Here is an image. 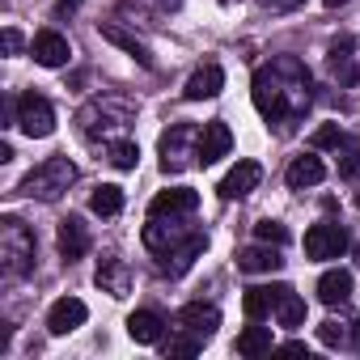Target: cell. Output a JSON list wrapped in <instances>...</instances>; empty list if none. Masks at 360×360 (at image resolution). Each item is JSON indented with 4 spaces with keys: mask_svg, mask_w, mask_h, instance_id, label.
Listing matches in <instances>:
<instances>
[{
    "mask_svg": "<svg viewBox=\"0 0 360 360\" xmlns=\"http://www.w3.org/2000/svg\"><path fill=\"white\" fill-rule=\"evenodd\" d=\"M85 250H89V229L81 225V217L60 221V255H64V263L85 259Z\"/></svg>",
    "mask_w": 360,
    "mask_h": 360,
    "instance_id": "17",
    "label": "cell"
},
{
    "mask_svg": "<svg viewBox=\"0 0 360 360\" xmlns=\"http://www.w3.org/2000/svg\"><path fill=\"white\" fill-rule=\"evenodd\" d=\"M178 326L191 330V335H200V339H212L217 326H221V309L217 305H204V301H191V305H183V314H178Z\"/></svg>",
    "mask_w": 360,
    "mask_h": 360,
    "instance_id": "15",
    "label": "cell"
},
{
    "mask_svg": "<svg viewBox=\"0 0 360 360\" xmlns=\"http://www.w3.org/2000/svg\"><path fill=\"white\" fill-rule=\"evenodd\" d=\"M200 208V195L191 191V187H174V191H161V195H153V204H148V217H191Z\"/></svg>",
    "mask_w": 360,
    "mask_h": 360,
    "instance_id": "12",
    "label": "cell"
},
{
    "mask_svg": "<svg viewBox=\"0 0 360 360\" xmlns=\"http://www.w3.org/2000/svg\"><path fill=\"white\" fill-rule=\"evenodd\" d=\"M72 9H81V0H56V13H72Z\"/></svg>",
    "mask_w": 360,
    "mask_h": 360,
    "instance_id": "38",
    "label": "cell"
},
{
    "mask_svg": "<svg viewBox=\"0 0 360 360\" xmlns=\"http://www.w3.org/2000/svg\"><path fill=\"white\" fill-rule=\"evenodd\" d=\"M288 187L292 191H305V187H318L322 178H326V165L318 161V157H292V165H288Z\"/></svg>",
    "mask_w": 360,
    "mask_h": 360,
    "instance_id": "21",
    "label": "cell"
},
{
    "mask_svg": "<svg viewBox=\"0 0 360 360\" xmlns=\"http://www.w3.org/2000/svg\"><path fill=\"white\" fill-rule=\"evenodd\" d=\"M200 148V127L195 123H174L165 136H161V169L165 174H178V169H187L191 157Z\"/></svg>",
    "mask_w": 360,
    "mask_h": 360,
    "instance_id": "5",
    "label": "cell"
},
{
    "mask_svg": "<svg viewBox=\"0 0 360 360\" xmlns=\"http://www.w3.org/2000/svg\"><path fill=\"white\" fill-rule=\"evenodd\" d=\"M263 183V165L259 161H238L225 178H221V200H242V195H250L255 187Z\"/></svg>",
    "mask_w": 360,
    "mask_h": 360,
    "instance_id": "11",
    "label": "cell"
},
{
    "mask_svg": "<svg viewBox=\"0 0 360 360\" xmlns=\"http://www.w3.org/2000/svg\"><path fill=\"white\" fill-rule=\"evenodd\" d=\"M127 335H131L136 343H161V335H165V318H161L157 309H136V314L127 318Z\"/></svg>",
    "mask_w": 360,
    "mask_h": 360,
    "instance_id": "20",
    "label": "cell"
},
{
    "mask_svg": "<svg viewBox=\"0 0 360 360\" xmlns=\"http://www.w3.org/2000/svg\"><path fill=\"white\" fill-rule=\"evenodd\" d=\"M30 56H34V64H43V68H64V64L72 60V47H68V39H64L60 30H39L34 43H30Z\"/></svg>",
    "mask_w": 360,
    "mask_h": 360,
    "instance_id": "10",
    "label": "cell"
},
{
    "mask_svg": "<svg viewBox=\"0 0 360 360\" xmlns=\"http://www.w3.org/2000/svg\"><path fill=\"white\" fill-rule=\"evenodd\" d=\"M255 238L267 242V246H284V242H288V229H284L280 221H259V225H255Z\"/></svg>",
    "mask_w": 360,
    "mask_h": 360,
    "instance_id": "31",
    "label": "cell"
},
{
    "mask_svg": "<svg viewBox=\"0 0 360 360\" xmlns=\"http://www.w3.org/2000/svg\"><path fill=\"white\" fill-rule=\"evenodd\" d=\"M161 5H169V9H178V0H161Z\"/></svg>",
    "mask_w": 360,
    "mask_h": 360,
    "instance_id": "40",
    "label": "cell"
},
{
    "mask_svg": "<svg viewBox=\"0 0 360 360\" xmlns=\"http://www.w3.org/2000/svg\"><path fill=\"white\" fill-rule=\"evenodd\" d=\"M271 297H276V318H280V326H301V322H305V301H301L288 284H271Z\"/></svg>",
    "mask_w": 360,
    "mask_h": 360,
    "instance_id": "23",
    "label": "cell"
},
{
    "mask_svg": "<svg viewBox=\"0 0 360 360\" xmlns=\"http://www.w3.org/2000/svg\"><path fill=\"white\" fill-rule=\"evenodd\" d=\"M352 297V271L347 267H330L322 280H318V301L322 305H343Z\"/></svg>",
    "mask_w": 360,
    "mask_h": 360,
    "instance_id": "19",
    "label": "cell"
},
{
    "mask_svg": "<svg viewBox=\"0 0 360 360\" xmlns=\"http://www.w3.org/2000/svg\"><path fill=\"white\" fill-rule=\"evenodd\" d=\"M280 267H284V259H280V255H276V246H267V242L238 250V271L259 276V271H280Z\"/></svg>",
    "mask_w": 360,
    "mask_h": 360,
    "instance_id": "18",
    "label": "cell"
},
{
    "mask_svg": "<svg viewBox=\"0 0 360 360\" xmlns=\"http://www.w3.org/2000/svg\"><path fill=\"white\" fill-rule=\"evenodd\" d=\"M204 347V339L200 335H191V330H183L178 339H169V356H195Z\"/></svg>",
    "mask_w": 360,
    "mask_h": 360,
    "instance_id": "33",
    "label": "cell"
},
{
    "mask_svg": "<svg viewBox=\"0 0 360 360\" xmlns=\"http://www.w3.org/2000/svg\"><path fill=\"white\" fill-rule=\"evenodd\" d=\"M263 5H267V9H280V13H288V9H301L305 0H263Z\"/></svg>",
    "mask_w": 360,
    "mask_h": 360,
    "instance_id": "35",
    "label": "cell"
},
{
    "mask_svg": "<svg viewBox=\"0 0 360 360\" xmlns=\"http://www.w3.org/2000/svg\"><path fill=\"white\" fill-rule=\"evenodd\" d=\"M339 174H343V178H360V153H347L343 165H339Z\"/></svg>",
    "mask_w": 360,
    "mask_h": 360,
    "instance_id": "34",
    "label": "cell"
},
{
    "mask_svg": "<svg viewBox=\"0 0 360 360\" xmlns=\"http://www.w3.org/2000/svg\"><path fill=\"white\" fill-rule=\"evenodd\" d=\"M102 39H106V43H115V47H123V51H127L131 60H140L144 68H153V56H148V47H144L136 34H127L123 26H115V22H102Z\"/></svg>",
    "mask_w": 360,
    "mask_h": 360,
    "instance_id": "24",
    "label": "cell"
},
{
    "mask_svg": "<svg viewBox=\"0 0 360 360\" xmlns=\"http://www.w3.org/2000/svg\"><path fill=\"white\" fill-rule=\"evenodd\" d=\"M13 115H18V127H22L30 140H43V136L56 131V110H51V102H47L43 94H34V89L13 102Z\"/></svg>",
    "mask_w": 360,
    "mask_h": 360,
    "instance_id": "6",
    "label": "cell"
},
{
    "mask_svg": "<svg viewBox=\"0 0 360 360\" xmlns=\"http://www.w3.org/2000/svg\"><path fill=\"white\" fill-rule=\"evenodd\" d=\"M347 250V233L335 221H318L305 229V255L309 259H339Z\"/></svg>",
    "mask_w": 360,
    "mask_h": 360,
    "instance_id": "7",
    "label": "cell"
},
{
    "mask_svg": "<svg viewBox=\"0 0 360 360\" xmlns=\"http://www.w3.org/2000/svg\"><path fill=\"white\" fill-rule=\"evenodd\" d=\"M309 144H314V148H339V144H347V136L339 131V123H322V127L309 136Z\"/></svg>",
    "mask_w": 360,
    "mask_h": 360,
    "instance_id": "30",
    "label": "cell"
},
{
    "mask_svg": "<svg viewBox=\"0 0 360 360\" xmlns=\"http://www.w3.org/2000/svg\"><path fill=\"white\" fill-rule=\"evenodd\" d=\"M191 233H187V225H178V217H148V225H144V246L148 250H157V255H169L174 246H183Z\"/></svg>",
    "mask_w": 360,
    "mask_h": 360,
    "instance_id": "9",
    "label": "cell"
},
{
    "mask_svg": "<svg viewBox=\"0 0 360 360\" xmlns=\"http://www.w3.org/2000/svg\"><path fill=\"white\" fill-rule=\"evenodd\" d=\"M136 161H140V148L131 140H115L110 144V165L115 169H136Z\"/></svg>",
    "mask_w": 360,
    "mask_h": 360,
    "instance_id": "29",
    "label": "cell"
},
{
    "mask_svg": "<svg viewBox=\"0 0 360 360\" xmlns=\"http://www.w3.org/2000/svg\"><path fill=\"white\" fill-rule=\"evenodd\" d=\"M0 267H5L9 280H22L34 271V233L18 217L0 221Z\"/></svg>",
    "mask_w": 360,
    "mask_h": 360,
    "instance_id": "3",
    "label": "cell"
},
{
    "mask_svg": "<svg viewBox=\"0 0 360 360\" xmlns=\"http://www.w3.org/2000/svg\"><path fill=\"white\" fill-rule=\"evenodd\" d=\"M250 98L267 123H297L314 98L309 94V68L297 56H276L271 64L255 68Z\"/></svg>",
    "mask_w": 360,
    "mask_h": 360,
    "instance_id": "1",
    "label": "cell"
},
{
    "mask_svg": "<svg viewBox=\"0 0 360 360\" xmlns=\"http://www.w3.org/2000/svg\"><path fill=\"white\" fill-rule=\"evenodd\" d=\"M238 352H242V356H263V352H271V330L259 326V322H250V326L238 335Z\"/></svg>",
    "mask_w": 360,
    "mask_h": 360,
    "instance_id": "26",
    "label": "cell"
},
{
    "mask_svg": "<svg viewBox=\"0 0 360 360\" xmlns=\"http://www.w3.org/2000/svg\"><path fill=\"white\" fill-rule=\"evenodd\" d=\"M280 352H288V356H301V352H305V343H301V339H288V343H280Z\"/></svg>",
    "mask_w": 360,
    "mask_h": 360,
    "instance_id": "37",
    "label": "cell"
},
{
    "mask_svg": "<svg viewBox=\"0 0 360 360\" xmlns=\"http://www.w3.org/2000/svg\"><path fill=\"white\" fill-rule=\"evenodd\" d=\"M356 208H360V195H356Z\"/></svg>",
    "mask_w": 360,
    "mask_h": 360,
    "instance_id": "41",
    "label": "cell"
},
{
    "mask_svg": "<svg viewBox=\"0 0 360 360\" xmlns=\"http://www.w3.org/2000/svg\"><path fill=\"white\" fill-rule=\"evenodd\" d=\"M89 212L94 217H119L123 212V191L115 183H102L94 195H89Z\"/></svg>",
    "mask_w": 360,
    "mask_h": 360,
    "instance_id": "25",
    "label": "cell"
},
{
    "mask_svg": "<svg viewBox=\"0 0 360 360\" xmlns=\"http://www.w3.org/2000/svg\"><path fill=\"white\" fill-rule=\"evenodd\" d=\"M77 123H81L85 140H106V144H115V140L127 131V123H131V106H127V102H115V98H94V102L77 115Z\"/></svg>",
    "mask_w": 360,
    "mask_h": 360,
    "instance_id": "2",
    "label": "cell"
},
{
    "mask_svg": "<svg viewBox=\"0 0 360 360\" xmlns=\"http://www.w3.org/2000/svg\"><path fill=\"white\" fill-rule=\"evenodd\" d=\"M85 318H89V309H85L81 297H60V301L47 309V330H51V335H68V330H77Z\"/></svg>",
    "mask_w": 360,
    "mask_h": 360,
    "instance_id": "14",
    "label": "cell"
},
{
    "mask_svg": "<svg viewBox=\"0 0 360 360\" xmlns=\"http://www.w3.org/2000/svg\"><path fill=\"white\" fill-rule=\"evenodd\" d=\"M204 250H208V238H204V233H191L183 246H174V250L161 259V271H165V276H174V280H178V276H187Z\"/></svg>",
    "mask_w": 360,
    "mask_h": 360,
    "instance_id": "13",
    "label": "cell"
},
{
    "mask_svg": "<svg viewBox=\"0 0 360 360\" xmlns=\"http://www.w3.org/2000/svg\"><path fill=\"white\" fill-rule=\"evenodd\" d=\"M221 89H225V68H221V64H204L200 72H191V81H187L183 94H187L191 102H204V98H217Z\"/></svg>",
    "mask_w": 360,
    "mask_h": 360,
    "instance_id": "16",
    "label": "cell"
},
{
    "mask_svg": "<svg viewBox=\"0 0 360 360\" xmlns=\"http://www.w3.org/2000/svg\"><path fill=\"white\" fill-rule=\"evenodd\" d=\"M98 288L110 292V297H123V292L131 288L127 263H123V259H102V263H98Z\"/></svg>",
    "mask_w": 360,
    "mask_h": 360,
    "instance_id": "22",
    "label": "cell"
},
{
    "mask_svg": "<svg viewBox=\"0 0 360 360\" xmlns=\"http://www.w3.org/2000/svg\"><path fill=\"white\" fill-rule=\"evenodd\" d=\"M347 326H352V322H343V326H339V322H335V318H326V322H322V326H318V339H322V343H326V347H339V343H343V339H347Z\"/></svg>",
    "mask_w": 360,
    "mask_h": 360,
    "instance_id": "32",
    "label": "cell"
},
{
    "mask_svg": "<svg viewBox=\"0 0 360 360\" xmlns=\"http://www.w3.org/2000/svg\"><path fill=\"white\" fill-rule=\"evenodd\" d=\"M242 309H246V318H250V322H263V318L276 309V297H271V288H246V297H242Z\"/></svg>",
    "mask_w": 360,
    "mask_h": 360,
    "instance_id": "27",
    "label": "cell"
},
{
    "mask_svg": "<svg viewBox=\"0 0 360 360\" xmlns=\"http://www.w3.org/2000/svg\"><path fill=\"white\" fill-rule=\"evenodd\" d=\"M5 51H9V56L22 51V34H18V30H5Z\"/></svg>",
    "mask_w": 360,
    "mask_h": 360,
    "instance_id": "36",
    "label": "cell"
},
{
    "mask_svg": "<svg viewBox=\"0 0 360 360\" xmlns=\"http://www.w3.org/2000/svg\"><path fill=\"white\" fill-rule=\"evenodd\" d=\"M77 183V165L68 161V157H47L43 165H34L22 183H18V191L22 195H30V200H60L68 187Z\"/></svg>",
    "mask_w": 360,
    "mask_h": 360,
    "instance_id": "4",
    "label": "cell"
},
{
    "mask_svg": "<svg viewBox=\"0 0 360 360\" xmlns=\"http://www.w3.org/2000/svg\"><path fill=\"white\" fill-rule=\"evenodd\" d=\"M330 72H335L343 85H356V64H352V47H347V43H335V47H330Z\"/></svg>",
    "mask_w": 360,
    "mask_h": 360,
    "instance_id": "28",
    "label": "cell"
},
{
    "mask_svg": "<svg viewBox=\"0 0 360 360\" xmlns=\"http://www.w3.org/2000/svg\"><path fill=\"white\" fill-rule=\"evenodd\" d=\"M322 5H326V9H343V5H347V0H322Z\"/></svg>",
    "mask_w": 360,
    "mask_h": 360,
    "instance_id": "39",
    "label": "cell"
},
{
    "mask_svg": "<svg viewBox=\"0 0 360 360\" xmlns=\"http://www.w3.org/2000/svg\"><path fill=\"white\" fill-rule=\"evenodd\" d=\"M229 148H233V131H229L225 119H212V123L200 127V148H195V161L200 165H212V161L229 157Z\"/></svg>",
    "mask_w": 360,
    "mask_h": 360,
    "instance_id": "8",
    "label": "cell"
}]
</instances>
